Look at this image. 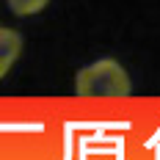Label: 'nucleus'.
I'll return each instance as SVG.
<instances>
[{"label":"nucleus","instance_id":"obj_3","mask_svg":"<svg viewBox=\"0 0 160 160\" xmlns=\"http://www.w3.org/2000/svg\"><path fill=\"white\" fill-rule=\"evenodd\" d=\"M6 3H8V8L17 17H33V14H39L50 0H6Z\"/></svg>","mask_w":160,"mask_h":160},{"label":"nucleus","instance_id":"obj_2","mask_svg":"<svg viewBox=\"0 0 160 160\" xmlns=\"http://www.w3.org/2000/svg\"><path fill=\"white\" fill-rule=\"evenodd\" d=\"M19 52H22V36L14 28L0 25V80L11 72V66L19 58Z\"/></svg>","mask_w":160,"mask_h":160},{"label":"nucleus","instance_id":"obj_1","mask_svg":"<svg viewBox=\"0 0 160 160\" xmlns=\"http://www.w3.org/2000/svg\"><path fill=\"white\" fill-rule=\"evenodd\" d=\"M78 97H127L130 94V78L122 69L119 61L102 58L91 66H83L78 72Z\"/></svg>","mask_w":160,"mask_h":160}]
</instances>
